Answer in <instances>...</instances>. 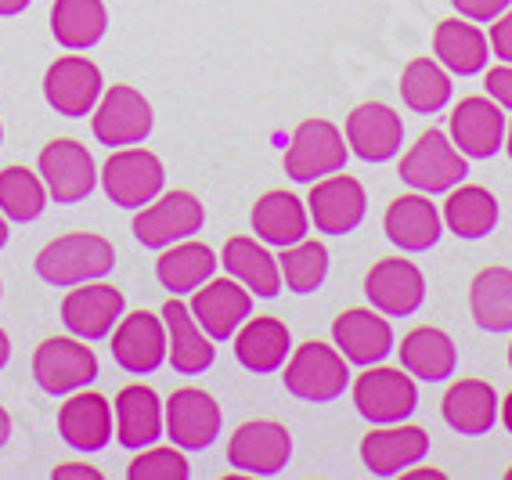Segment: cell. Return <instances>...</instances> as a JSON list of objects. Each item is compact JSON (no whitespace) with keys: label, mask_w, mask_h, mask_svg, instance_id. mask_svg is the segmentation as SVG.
<instances>
[{"label":"cell","mask_w":512,"mask_h":480,"mask_svg":"<svg viewBox=\"0 0 512 480\" xmlns=\"http://www.w3.org/2000/svg\"><path fill=\"white\" fill-rule=\"evenodd\" d=\"M116 268V250L109 239L94 231H73L62 239L47 242L37 253V275L47 286H80V282H98Z\"/></svg>","instance_id":"1"},{"label":"cell","mask_w":512,"mask_h":480,"mask_svg":"<svg viewBox=\"0 0 512 480\" xmlns=\"http://www.w3.org/2000/svg\"><path fill=\"white\" fill-rule=\"evenodd\" d=\"M285 390L307 405H329L336 397H343L350 383L347 358L339 354V347L329 343H303L296 347L293 358L285 361Z\"/></svg>","instance_id":"2"},{"label":"cell","mask_w":512,"mask_h":480,"mask_svg":"<svg viewBox=\"0 0 512 480\" xmlns=\"http://www.w3.org/2000/svg\"><path fill=\"white\" fill-rule=\"evenodd\" d=\"M397 174H401L404 185H412L415 192L440 195V192H451V188H458L462 181H466L469 163L444 130L430 127L426 134H419V141H415L408 152H404Z\"/></svg>","instance_id":"3"},{"label":"cell","mask_w":512,"mask_h":480,"mask_svg":"<svg viewBox=\"0 0 512 480\" xmlns=\"http://www.w3.org/2000/svg\"><path fill=\"white\" fill-rule=\"evenodd\" d=\"M347 138L343 130L329 120H303L293 130V141L285 148V174L300 181V185H314L321 177L339 174L347 167Z\"/></svg>","instance_id":"4"},{"label":"cell","mask_w":512,"mask_h":480,"mask_svg":"<svg viewBox=\"0 0 512 480\" xmlns=\"http://www.w3.org/2000/svg\"><path fill=\"white\" fill-rule=\"evenodd\" d=\"M163 159L148 148H119L101 167V188L123 210H141L163 192Z\"/></svg>","instance_id":"5"},{"label":"cell","mask_w":512,"mask_h":480,"mask_svg":"<svg viewBox=\"0 0 512 480\" xmlns=\"http://www.w3.org/2000/svg\"><path fill=\"white\" fill-rule=\"evenodd\" d=\"M33 379L51 397H65L98 379V358L80 336H51L33 354Z\"/></svg>","instance_id":"6"},{"label":"cell","mask_w":512,"mask_h":480,"mask_svg":"<svg viewBox=\"0 0 512 480\" xmlns=\"http://www.w3.org/2000/svg\"><path fill=\"white\" fill-rule=\"evenodd\" d=\"M354 405L375 426L404 423L415 412V405H419V390H415L412 372L368 365L354 379Z\"/></svg>","instance_id":"7"},{"label":"cell","mask_w":512,"mask_h":480,"mask_svg":"<svg viewBox=\"0 0 512 480\" xmlns=\"http://www.w3.org/2000/svg\"><path fill=\"white\" fill-rule=\"evenodd\" d=\"M202 221H206V210L192 192H166L156 195L148 206H141L130 231L145 250H166L174 242L192 239L202 228Z\"/></svg>","instance_id":"8"},{"label":"cell","mask_w":512,"mask_h":480,"mask_svg":"<svg viewBox=\"0 0 512 480\" xmlns=\"http://www.w3.org/2000/svg\"><path fill=\"white\" fill-rule=\"evenodd\" d=\"M152 105L141 91L127 84H116L101 94V102L91 112V130L101 145L123 148V145H141L152 134Z\"/></svg>","instance_id":"9"},{"label":"cell","mask_w":512,"mask_h":480,"mask_svg":"<svg viewBox=\"0 0 512 480\" xmlns=\"http://www.w3.org/2000/svg\"><path fill=\"white\" fill-rule=\"evenodd\" d=\"M293 459V434L275 419L242 423L228 441V462L249 477H275Z\"/></svg>","instance_id":"10"},{"label":"cell","mask_w":512,"mask_h":480,"mask_svg":"<svg viewBox=\"0 0 512 480\" xmlns=\"http://www.w3.org/2000/svg\"><path fill=\"white\" fill-rule=\"evenodd\" d=\"M40 177H44L47 195L62 206L83 203L98 185V167L94 156L80 141L73 138H55L40 152Z\"/></svg>","instance_id":"11"},{"label":"cell","mask_w":512,"mask_h":480,"mask_svg":"<svg viewBox=\"0 0 512 480\" xmlns=\"http://www.w3.org/2000/svg\"><path fill=\"white\" fill-rule=\"evenodd\" d=\"M101 94H105L101 69L91 58H80V55L55 58V65L44 73V98L58 116H69V120L91 116L94 105L101 102Z\"/></svg>","instance_id":"12"},{"label":"cell","mask_w":512,"mask_h":480,"mask_svg":"<svg viewBox=\"0 0 512 480\" xmlns=\"http://www.w3.org/2000/svg\"><path fill=\"white\" fill-rule=\"evenodd\" d=\"M368 195L357 177H347L343 170L329 174L311 185V199H307V213L318 231L325 235H350L357 224L365 221Z\"/></svg>","instance_id":"13"},{"label":"cell","mask_w":512,"mask_h":480,"mask_svg":"<svg viewBox=\"0 0 512 480\" xmlns=\"http://www.w3.org/2000/svg\"><path fill=\"white\" fill-rule=\"evenodd\" d=\"M365 296L368 304L386 318H408L426 300V278L412 260L390 257L379 260L365 275Z\"/></svg>","instance_id":"14"},{"label":"cell","mask_w":512,"mask_h":480,"mask_svg":"<svg viewBox=\"0 0 512 480\" xmlns=\"http://www.w3.org/2000/svg\"><path fill=\"white\" fill-rule=\"evenodd\" d=\"M188 307H192L195 322L202 325V333L213 343H224L253 314V293L235 278H217V282L210 278L206 286L195 289V300Z\"/></svg>","instance_id":"15"},{"label":"cell","mask_w":512,"mask_h":480,"mask_svg":"<svg viewBox=\"0 0 512 480\" xmlns=\"http://www.w3.org/2000/svg\"><path fill=\"white\" fill-rule=\"evenodd\" d=\"M166 434L184 452H202L220 437V405L206 390L181 387L166 401Z\"/></svg>","instance_id":"16"},{"label":"cell","mask_w":512,"mask_h":480,"mask_svg":"<svg viewBox=\"0 0 512 480\" xmlns=\"http://www.w3.org/2000/svg\"><path fill=\"white\" fill-rule=\"evenodd\" d=\"M112 361L130 376H148L166 361V325L148 311L119 318L112 333Z\"/></svg>","instance_id":"17"},{"label":"cell","mask_w":512,"mask_h":480,"mask_svg":"<svg viewBox=\"0 0 512 480\" xmlns=\"http://www.w3.org/2000/svg\"><path fill=\"white\" fill-rule=\"evenodd\" d=\"M505 112L494 98H462L451 112V141L466 159H491L505 145Z\"/></svg>","instance_id":"18"},{"label":"cell","mask_w":512,"mask_h":480,"mask_svg":"<svg viewBox=\"0 0 512 480\" xmlns=\"http://www.w3.org/2000/svg\"><path fill=\"white\" fill-rule=\"evenodd\" d=\"M123 318V293L109 282H80L62 300L65 329L80 340H105Z\"/></svg>","instance_id":"19"},{"label":"cell","mask_w":512,"mask_h":480,"mask_svg":"<svg viewBox=\"0 0 512 480\" xmlns=\"http://www.w3.org/2000/svg\"><path fill=\"white\" fill-rule=\"evenodd\" d=\"M332 340H336L339 354L354 361V365H361V369L379 365L394 351V329H390V322L375 307L372 311L350 307V311L339 314L336 322H332Z\"/></svg>","instance_id":"20"},{"label":"cell","mask_w":512,"mask_h":480,"mask_svg":"<svg viewBox=\"0 0 512 480\" xmlns=\"http://www.w3.org/2000/svg\"><path fill=\"white\" fill-rule=\"evenodd\" d=\"M383 228H386V239L394 242L397 250L426 253L444 235V213L430 203V195L422 192L397 195L394 203L386 206Z\"/></svg>","instance_id":"21"},{"label":"cell","mask_w":512,"mask_h":480,"mask_svg":"<svg viewBox=\"0 0 512 480\" xmlns=\"http://www.w3.org/2000/svg\"><path fill=\"white\" fill-rule=\"evenodd\" d=\"M404 123L390 105L365 102L347 116V145L365 163H386L401 152Z\"/></svg>","instance_id":"22"},{"label":"cell","mask_w":512,"mask_h":480,"mask_svg":"<svg viewBox=\"0 0 512 480\" xmlns=\"http://www.w3.org/2000/svg\"><path fill=\"white\" fill-rule=\"evenodd\" d=\"M430 455V434L419 430V426H383V430H372L361 441V462L365 470L375 477H397V473H408L415 462H422Z\"/></svg>","instance_id":"23"},{"label":"cell","mask_w":512,"mask_h":480,"mask_svg":"<svg viewBox=\"0 0 512 480\" xmlns=\"http://www.w3.org/2000/svg\"><path fill=\"white\" fill-rule=\"evenodd\" d=\"M166 434V405L145 383H130L116 394V441L141 452Z\"/></svg>","instance_id":"24"},{"label":"cell","mask_w":512,"mask_h":480,"mask_svg":"<svg viewBox=\"0 0 512 480\" xmlns=\"http://www.w3.org/2000/svg\"><path fill=\"white\" fill-rule=\"evenodd\" d=\"M58 434L76 452H101L112 441V405L101 394L76 390L58 408Z\"/></svg>","instance_id":"25"},{"label":"cell","mask_w":512,"mask_h":480,"mask_svg":"<svg viewBox=\"0 0 512 480\" xmlns=\"http://www.w3.org/2000/svg\"><path fill=\"white\" fill-rule=\"evenodd\" d=\"M163 325H166V358L181 376H199L213 365V340L202 333L195 314L181 300L163 304Z\"/></svg>","instance_id":"26"},{"label":"cell","mask_w":512,"mask_h":480,"mask_svg":"<svg viewBox=\"0 0 512 480\" xmlns=\"http://www.w3.org/2000/svg\"><path fill=\"white\" fill-rule=\"evenodd\" d=\"M289 351H293V336H289V325L278 318H246L235 333V358L253 376L278 372Z\"/></svg>","instance_id":"27"},{"label":"cell","mask_w":512,"mask_h":480,"mask_svg":"<svg viewBox=\"0 0 512 480\" xmlns=\"http://www.w3.org/2000/svg\"><path fill=\"white\" fill-rule=\"evenodd\" d=\"M440 412L455 434H491V426L498 423V394L484 379H458L440 401Z\"/></svg>","instance_id":"28"},{"label":"cell","mask_w":512,"mask_h":480,"mask_svg":"<svg viewBox=\"0 0 512 480\" xmlns=\"http://www.w3.org/2000/svg\"><path fill=\"white\" fill-rule=\"evenodd\" d=\"M253 231L260 242L285 250V246H296V242L307 239L311 213L293 192H267L253 206Z\"/></svg>","instance_id":"29"},{"label":"cell","mask_w":512,"mask_h":480,"mask_svg":"<svg viewBox=\"0 0 512 480\" xmlns=\"http://www.w3.org/2000/svg\"><path fill=\"white\" fill-rule=\"evenodd\" d=\"M401 365L422 383H444L458 369V347L437 325H419L401 340Z\"/></svg>","instance_id":"30"},{"label":"cell","mask_w":512,"mask_h":480,"mask_svg":"<svg viewBox=\"0 0 512 480\" xmlns=\"http://www.w3.org/2000/svg\"><path fill=\"white\" fill-rule=\"evenodd\" d=\"M220 264H224V271H228L235 282H242L253 296L271 300V296L282 293V268H278V257H271V253L256 239H249V235H235V239L224 242Z\"/></svg>","instance_id":"31"},{"label":"cell","mask_w":512,"mask_h":480,"mask_svg":"<svg viewBox=\"0 0 512 480\" xmlns=\"http://www.w3.org/2000/svg\"><path fill=\"white\" fill-rule=\"evenodd\" d=\"M491 40L469 19H444L433 33V55L455 76H476L487 69Z\"/></svg>","instance_id":"32"},{"label":"cell","mask_w":512,"mask_h":480,"mask_svg":"<svg viewBox=\"0 0 512 480\" xmlns=\"http://www.w3.org/2000/svg\"><path fill=\"white\" fill-rule=\"evenodd\" d=\"M220 260L213 257V250L206 242H174V246H166L163 257L156 260V278L159 286L170 289V296H184L192 293V289L206 286L217 271Z\"/></svg>","instance_id":"33"},{"label":"cell","mask_w":512,"mask_h":480,"mask_svg":"<svg viewBox=\"0 0 512 480\" xmlns=\"http://www.w3.org/2000/svg\"><path fill=\"white\" fill-rule=\"evenodd\" d=\"M444 224L458 239H487L498 224V199L480 185H458L444 203Z\"/></svg>","instance_id":"34"},{"label":"cell","mask_w":512,"mask_h":480,"mask_svg":"<svg viewBox=\"0 0 512 480\" xmlns=\"http://www.w3.org/2000/svg\"><path fill=\"white\" fill-rule=\"evenodd\" d=\"M109 29V11L101 0H55L51 8V33L69 51H87Z\"/></svg>","instance_id":"35"},{"label":"cell","mask_w":512,"mask_h":480,"mask_svg":"<svg viewBox=\"0 0 512 480\" xmlns=\"http://www.w3.org/2000/svg\"><path fill=\"white\" fill-rule=\"evenodd\" d=\"M473 322L487 333H512V271L484 268L469 286Z\"/></svg>","instance_id":"36"},{"label":"cell","mask_w":512,"mask_h":480,"mask_svg":"<svg viewBox=\"0 0 512 480\" xmlns=\"http://www.w3.org/2000/svg\"><path fill=\"white\" fill-rule=\"evenodd\" d=\"M401 98L419 116H433L451 102V73L437 58H412L401 73Z\"/></svg>","instance_id":"37"},{"label":"cell","mask_w":512,"mask_h":480,"mask_svg":"<svg viewBox=\"0 0 512 480\" xmlns=\"http://www.w3.org/2000/svg\"><path fill=\"white\" fill-rule=\"evenodd\" d=\"M47 206V185L26 167H4L0 170V213L8 221H37Z\"/></svg>","instance_id":"38"},{"label":"cell","mask_w":512,"mask_h":480,"mask_svg":"<svg viewBox=\"0 0 512 480\" xmlns=\"http://www.w3.org/2000/svg\"><path fill=\"white\" fill-rule=\"evenodd\" d=\"M278 268H282V282L293 293H314L329 275V250L318 239H303L296 246H285L282 257H278Z\"/></svg>","instance_id":"39"},{"label":"cell","mask_w":512,"mask_h":480,"mask_svg":"<svg viewBox=\"0 0 512 480\" xmlns=\"http://www.w3.org/2000/svg\"><path fill=\"white\" fill-rule=\"evenodd\" d=\"M130 480H188L192 477V466L181 455V448H152L148 444L145 452L127 466Z\"/></svg>","instance_id":"40"},{"label":"cell","mask_w":512,"mask_h":480,"mask_svg":"<svg viewBox=\"0 0 512 480\" xmlns=\"http://www.w3.org/2000/svg\"><path fill=\"white\" fill-rule=\"evenodd\" d=\"M451 4L469 22H494L505 8H512V0H451Z\"/></svg>","instance_id":"41"},{"label":"cell","mask_w":512,"mask_h":480,"mask_svg":"<svg viewBox=\"0 0 512 480\" xmlns=\"http://www.w3.org/2000/svg\"><path fill=\"white\" fill-rule=\"evenodd\" d=\"M487 98L502 105V109H512V65H494L487 69Z\"/></svg>","instance_id":"42"},{"label":"cell","mask_w":512,"mask_h":480,"mask_svg":"<svg viewBox=\"0 0 512 480\" xmlns=\"http://www.w3.org/2000/svg\"><path fill=\"white\" fill-rule=\"evenodd\" d=\"M491 51L494 58H502L505 65H512V8H505L491 26Z\"/></svg>","instance_id":"43"},{"label":"cell","mask_w":512,"mask_h":480,"mask_svg":"<svg viewBox=\"0 0 512 480\" xmlns=\"http://www.w3.org/2000/svg\"><path fill=\"white\" fill-rule=\"evenodd\" d=\"M51 477H55V480H101V470H94V466H83V462H69V466H58Z\"/></svg>","instance_id":"44"},{"label":"cell","mask_w":512,"mask_h":480,"mask_svg":"<svg viewBox=\"0 0 512 480\" xmlns=\"http://www.w3.org/2000/svg\"><path fill=\"white\" fill-rule=\"evenodd\" d=\"M29 8V0H0V19H11V15H22Z\"/></svg>","instance_id":"45"},{"label":"cell","mask_w":512,"mask_h":480,"mask_svg":"<svg viewBox=\"0 0 512 480\" xmlns=\"http://www.w3.org/2000/svg\"><path fill=\"white\" fill-rule=\"evenodd\" d=\"M8 437H11V416L4 412V405H0V448L8 444Z\"/></svg>","instance_id":"46"},{"label":"cell","mask_w":512,"mask_h":480,"mask_svg":"<svg viewBox=\"0 0 512 480\" xmlns=\"http://www.w3.org/2000/svg\"><path fill=\"white\" fill-rule=\"evenodd\" d=\"M8 358H11V340H8V333L0 329V369L8 365Z\"/></svg>","instance_id":"47"},{"label":"cell","mask_w":512,"mask_h":480,"mask_svg":"<svg viewBox=\"0 0 512 480\" xmlns=\"http://www.w3.org/2000/svg\"><path fill=\"white\" fill-rule=\"evenodd\" d=\"M498 408H502V423H505V430L512 434V394L505 397V405H498Z\"/></svg>","instance_id":"48"},{"label":"cell","mask_w":512,"mask_h":480,"mask_svg":"<svg viewBox=\"0 0 512 480\" xmlns=\"http://www.w3.org/2000/svg\"><path fill=\"white\" fill-rule=\"evenodd\" d=\"M4 242H8V217L0 213V250H4Z\"/></svg>","instance_id":"49"},{"label":"cell","mask_w":512,"mask_h":480,"mask_svg":"<svg viewBox=\"0 0 512 480\" xmlns=\"http://www.w3.org/2000/svg\"><path fill=\"white\" fill-rule=\"evenodd\" d=\"M408 477H444V473H437V470H412Z\"/></svg>","instance_id":"50"},{"label":"cell","mask_w":512,"mask_h":480,"mask_svg":"<svg viewBox=\"0 0 512 480\" xmlns=\"http://www.w3.org/2000/svg\"><path fill=\"white\" fill-rule=\"evenodd\" d=\"M505 152H509V159H512V120H509V127H505Z\"/></svg>","instance_id":"51"},{"label":"cell","mask_w":512,"mask_h":480,"mask_svg":"<svg viewBox=\"0 0 512 480\" xmlns=\"http://www.w3.org/2000/svg\"><path fill=\"white\" fill-rule=\"evenodd\" d=\"M509 365H512V343H509Z\"/></svg>","instance_id":"52"},{"label":"cell","mask_w":512,"mask_h":480,"mask_svg":"<svg viewBox=\"0 0 512 480\" xmlns=\"http://www.w3.org/2000/svg\"><path fill=\"white\" fill-rule=\"evenodd\" d=\"M505 477H509V480H512V470H509V473H505Z\"/></svg>","instance_id":"53"},{"label":"cell","mask_w":512,"mask_h":480,"mask_svg":"<svg viewBox=\"0 0 512 480\" xmlns=\"http://www.w3.org/2000/svg\"><path fill=\"white\" fill-rule=\"evenodd\" d=\"M0 141H4V130H0Z\"/></svg>","instance_id":"54"},{"label":"cell","mask_w":512,"mask_h":480,"mask_svg":"<svg viewBox=\"0 0 512 480\" xmlns=\"http://www.w3.org/2000/svg\"><path fill=\"white\" fill-rule=\"evenodd\" d=\"M0 293H4V289H0Z\"/></svg>","instance_id":"55"}]
</instances>
